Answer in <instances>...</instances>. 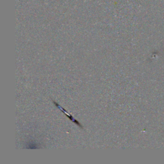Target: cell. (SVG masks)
Returning a JSON list of instances; mask_svg holds the SVG:
<instances>
[{
	"mask_svg": "<svg viewBox=\"0 0 164 164\" xmlns=\"http://www.w3.org/2000/svg\"><path fill=\"white\" fill-rule=\"evenodd\" d=\"M53 103H54V104H55V105L56 106V107H57L58 108H59V109H60L61 110H62V111H63V112H64V114H65V115H67V117H69V119H71V120H72V121H73V122H74V123H75V124H78V125H79V126H81V127H82V128H83V126H81V124H80L79 123V122H78V121H77V120H75V119H74V118H73V117H71V116H70V115H68V114H66V112H65V111L64 110V109L63 108H62V107H60V106L59 105H58V104H57V103H56V102H55V101H53Z\"/></svg>",
	"mask_w": 164,
	"mask_h": 164,
	"instance_id": "1",
	"label": "cell"
}]
</instances>
